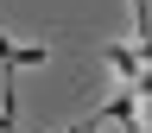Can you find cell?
Returning <instances> with one entry per match:
<instances>
[{
    "label": "cell",
    "mask_w": 152,
    "mask_h": 133,
    "mask_svg": "<svg viewBox=\"0 0 152 133\" xmlns=\"http://www.w3.org/2000/svg\"><path fill=\"white\" fill-rule=\"evenodd\" d=\"M108 64L121 70L127 89H146V57H140V45H108Z\"/></svg>",
    "instance_id": "cell-1"
}]
</instances>
